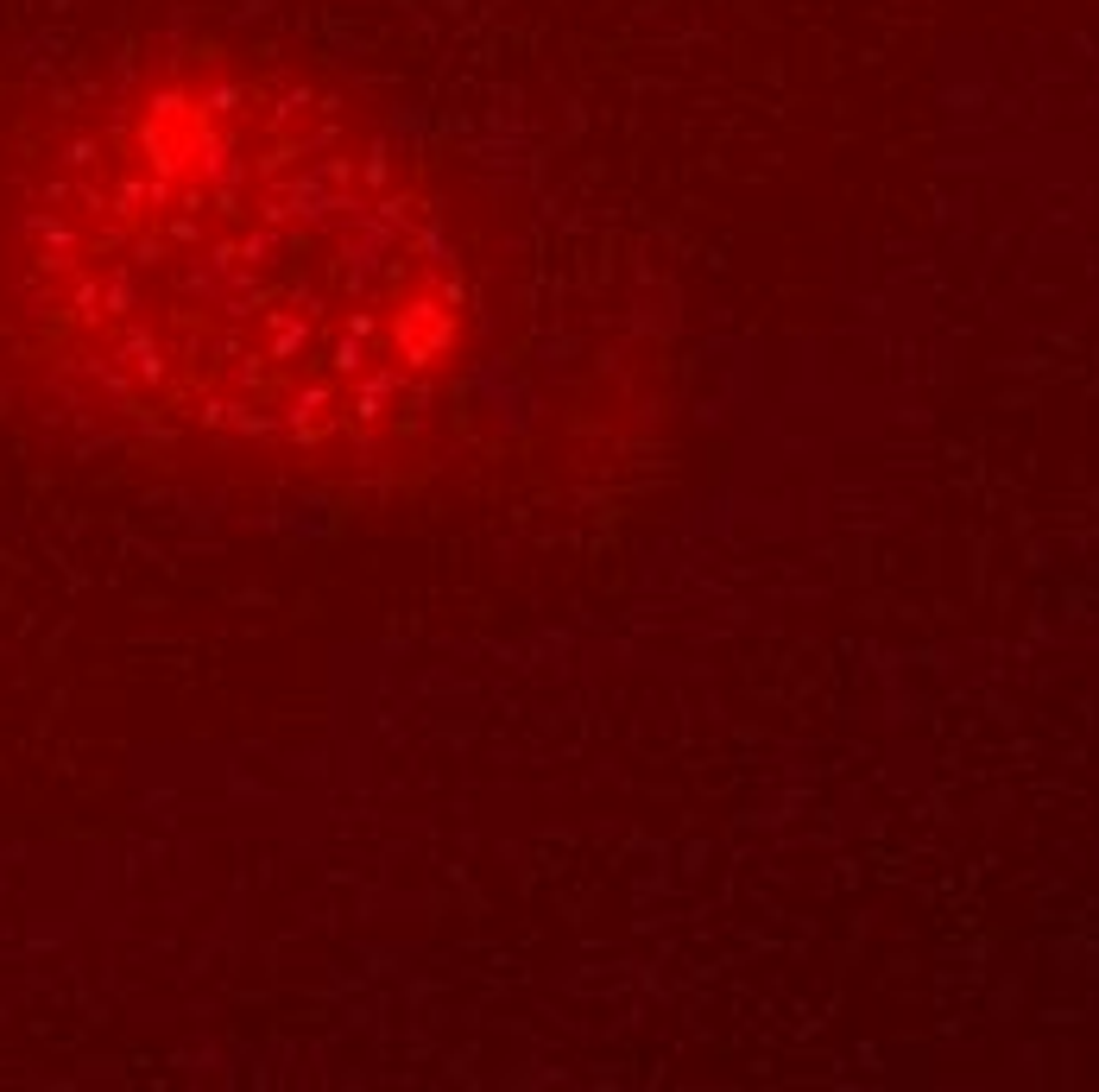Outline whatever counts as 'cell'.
I'll return each instance as SVG.
<instances>
[{
	"label": "cell",
	"mask_w": 1099,
	"mask_h": 1092,
	"mask_svg": "<svg viewBox=\"0 0 1099 1092\" xmlns=\"http://www.w3.org/2000/svg\"><path fill=\"white\" fill-rule=\"evenodd\" d=\"M431 171L335 76L152 39L0 152V348L83 424L259 480L418 455L475 367Z\"/></svg>",
	"instance_id": "obj_1"
}]
</instances>
